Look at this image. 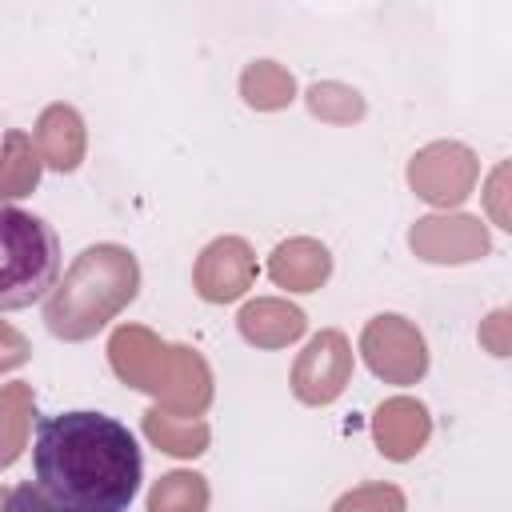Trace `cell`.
Listing matches in <instances>:
<instances>
[{
    "mask_svg": "<svg viewBox=\"0 0 512 512\" xmlns=\"http://www.w3.org/2000/svg\"><path fill=\"white\" fill-rule=\"evenodd\" d=\"M140 292V264L124 244L84 248L44 300V324L56 340H88L116 320Z\"/></svg>",
    "mask_w": 512,
    "mask_h": 512,
    "instance_id": "obj_2",
    "label": "cell"
},
{
    "mask_svg": "<svg viewBox=\"0 0 512 512\" xmlns=\"http://www.w3.org/2000/svg\"><path fill=\"white\" fill-rule=\"evenodd\" d=\"M236 328L252 348H288L292 340L304 336L308 316L280 296H260V300H248L240 308Z\"/></svg>",
    "mask_w": 512,
    "mask_h": 512,
    "instance_id": "obj_12",
    "label": "cell"
},
{
    "mask_svg": "<svg viewBox=\"0 0 512 512\" xmlns=\"http://www.w3.org/2000/svg\"><path fill=\"white\" fill-rule=\"evenodd\" d=\"M476 340L488 356H512V304L504 308H492L480 328H476Z\"/></svg>",
    "mask_w": 512,
    "mask_h": 512,
    "instance_id": "obj_21",
    "label": "cell"
},
{
    "mask_svg": "<svg viewBox=\"0 0 512 512\" xmlns=\"http://www.w3.org/2000/svg\"><path fill=\"white\" fill-rule=\"evenodd\" d=\"M144 436L168 456H200L208 448L204 416H172L164 408H148L144 412Z\"/></svg>",
    "mask_w": 512,
    "mask_h": 512,
    "instance_id": "obj_14",
    "label": "cell"
},
{
    "mask_svg": "<svg viewBox=\"0 0 512 512\" xmlns=\"http://www.w3.org/2000/svg\"><path fill=\"white\" fill-rule=\"evenodd\" d=\"M372 436H376L380 456L404 464V460H412V456L428 444V436H432V416H428V408H424L416 396H392V400H384V404L376 408V416H372Z\"/></svg>",
    "mask_w": 512,
    "mask_h": 512,
    "instance_id": "obj_10",
    "label": "cell"
},
{
    "mask_svg": "<svg viewBox=\"0 0 512 512\" xmlns=\"http://www.w3.org/2000/svg\"><path fill=\"white\" fill-rule=\"evenodd\" d=\"M480 196H484V212H488V220L512 236V160H500V164L488 172Z\"/></svg>",
    "mask_w": 512,
    "mask_h": 512,
    "instance_id": "obj_20",
    "label": "cell"
},
{
    "mask_svg": "<svg viewBox=\"0 0 512 512\" xmlns=\"http://www.w3.org/2000/svg\"><path fill=\"white\" fill-rule=\"evenodd\" d=\"M268 276L276 288L288 292H316L332 276V252L312 240V236H292L272 248L268 256Z\"/></svg>",
    "mask_w": 512,
    "mask_h": 512,
    "instance_id": "obj_11",
    "label": "cell"
},
{
    "mask_svg": "<svg viewBox=\"0 0 512 512\" xmlns=\"http://www.w3.org/2000/svg\"><path fill=\"white\" fill-rule=\"evenodd\" d=\"M408 244L428 264H472V260L488 256V248H492L488 228L468 212L420 216L412 224V232H408Z\"/></svg>",
    "mask_w": 512,
    "mask_h": 512,
    "instance_id": "obj_9",
    "label": "cell"
},
{
    "mask_svg": "<svg viewBox=\"0 0 512 512\" xmlns=\"http://www.w3.org/2000/svg\"><path fill=\"white\" fill-rule=\"evenodd\" d=\"M240 96L256 112H280V108H288L296 100V80L276 60H252L240 72Z\"/></svg>",
    "mask_w": 512,
    "mask_h": 512,
    "instance_id": "obj_15",
    "label": "cell"
},
{
    "mask_svg": "<svg viewBox=\"0 0 512 512\" xmlns=\"http://www.w3.org/2000/svg\"><path fill=\"white\" fill-rule=\"evenodd\" d=\"M36 484L76 512H128L144 480L136 436L104 412L44 416L32 444Z\"/></svg>",
    "mask_w": 512,
    "mask_h": 512,
    "instance_id": "obj_1",
    "label": "cell"
},
{
    "mask_svg": "<svg viewBox=\"0 0 512 512\" xmlns=\"http://www.w3.org/2000/svg\"><path fill=\"white\" fill-rule=\"evenodd\" d=\"M40 180V152H32V140L24 132L4 136V200L12 204L16 196L32 192Z\"/></svg>",
    "mask_w": 512,
    "mask_h": 512,
    "instance_id": "obj_17",
    "label": "cell"
},
{
    "mask_svg": "<svg viewBox=\"0 0 512 512\" xmlns=\"http://www.w3.org/2000/svg\"><path fill=\"white\" fill-rule=\"evenodd\" d=\"M112 372L148 392L172 416H204L212 404V368L196 348L164 344L144 324H120L108 340Z\"/></svg>",
    "mask_w": 512,
    "mask_h": 512,
    "instance_id": "obj_3",
    "label": "cell"
},
{
    "mask_svg": "<svg viewBox=\"0 0 512 512\" xmlns=\"http://www.w3.org/2000/svg\"><path fill=\"white\" fill-rule=\"evenodd\" d=\"M360 356L384 384H416L428 372V344L400 312H380L360 332Z\"/></svg>",
    "mask_w": 512,
    "mask_h": 512,
    "instance_id": "obj_5",
    "label": "cell"
},
{
    "mask_svg": "<svg viewBox=\"0 0 512 512\" xmlns=\"http://www.w3.org/2000/svg\"><path fill=\"white\" fill-rule=\"evenodd\" d=\"M348 380H352V344L336 328L316 332L292 364V396L312 408L332 404L348 388Z\"/></svg>",
    "mask_w": 512,
    "mask_h": 512,
    "instance_id": "obj_7",
    "label": "cell"
},
{
    "mask_svg": "<svg viewBox=\"0 0 512 512\" xmlns=\"http://www.w3.org/2000/svg\"><path fill=\"white\" fill-rule=\"evenodd\" d=\"M0 240H4V268H0V308H24L40 296H52L48 288H56V272H60V240L56 232L16 208L4 204L0 212Z\"/></svg>",
    "mask_w": 512,
    "mask_h": 512,
    "instance_id": "obj_4",
    "label": "cell"
},
{
    "mask_svg": "<svg viewBox=\"0 0 512 512\" xmlns=\"http://www.w3.org/2000/svg\"><path fill=\"white\" fill-rule=\"evenodd\" d=\"M480 176V160L468 144L456 140H432L408 160V184L420 200L436 208H456L472 196Z\"/></svg>",
    "mask_w": 512,
    "mask_h": 512,
    "instance_id": "obj_6",
    "label": "cell"
},
{
    "mask_svg": "<svg viewBox=\"0 0 512 512\" xmlns=\"http://www.w3.org/2000/svg\"><path fill=\"white\" fill-rule=\"evenodd\" d=\"M4 512H76V508L52 500L40 484H16L4 492Z\"/></svg>",
    "mask_w": 512,
    "mask_h": 512,
    "instance_id": "obj_22",
    "label": "cell"
},
{
    "mask_svg": "<svg viewBox=\"0 0 512 512\" xmlns=\"http://www.w3.org/2000/svg\"><path fill=\"white\" fill-rule=\"evenodd\" d=\"M32 140H36L40 160H44L48 168H56V172L80 168L84 144H88L84 120H80V112H76L72 104H48V108L40 112L36 128H32Z\"/></svg>",
    "mask_w": 512,
    "mask_h": 512,
    "instance_id": "obj_13",
    "label": "cell"
},
{
    "mask_svg": "<svg viewBox=\"0 0 512 512\" xmlns=\"http://www.w3.org/2000/svg\"><path fill=\"white\" fill-rule=\"evenodd\" d=\"M308 112L316 120H328V124H352L364 116V96L348 84H336V80H324V84H312L308 88Z\"/></svg>",
    "mask_w": 512,
    "mask_h": 512,
    "instance_id": "obj_18",
    "label": "cell"
},
{
    "mask_svg": "<svg viewBox=\"0 0 512 512\" xmlns=\"http://www.w3.org/2000/svg\"><path fill=\"white\" fill-rule=\"evenodd\" d=\"M332 512H408V500L396 484L388 480H372V484H360L352 492H344Z\"/></svg>",
    "mask_w": 512,
    "mask_h": 512,
    "instance_id": "obj_19",
    "label": "cell"
},
{
    "mask_svg": "<svg viewBox=\"0 0 512 512\" xmlns=\"http://www.w3.org/2000/svg\"><path fill=\"white\" fill-rule=\"evenodd\" d=\"M256 284V252L244 236H216L192 264V288L208 304H232Z\"/></svg>",
    "mask_w": 512,
    "mask_h": 512,
    "instance_id": "obj_8",
    "label": "cell"
},
{
    "mask_svg": "<svg viewBox=\"0 0 512 512\" xmlns=\"http://www.w3.org/2000/svg\"><path fill=\"white\" fill-rule=\"evenodd\" d=\"M148 512H208V480L200 472H164L148 492Z\"/></svg>",
    "mask_w": 512,
    "mask_h": 512,
    "instance_id": "obj_16",
    "label": "cell"
}]
</instances>
